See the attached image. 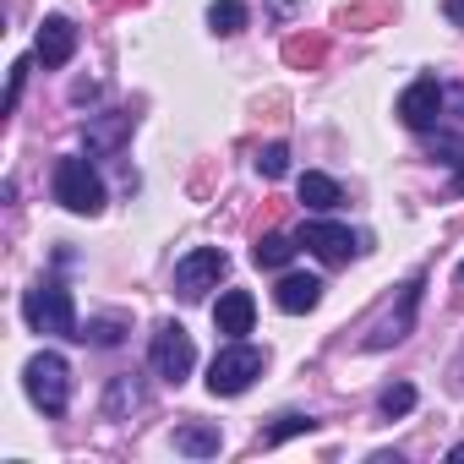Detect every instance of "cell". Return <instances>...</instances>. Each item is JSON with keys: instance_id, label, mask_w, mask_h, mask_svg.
I'll return each mask as SVG.
<instances>
[{"instance_id": "cell-1", "label": "cell", "mask_w": 464, "mask_h": 464, "mask_svg": "<svg viewBox=\"0 0 464 464\" xmlns=\"http://www.w3.org/2000/svg\"><path fill=\"white\" fill-rule=\"evenodd\" d=\"M257 377H263V350L246 344V339H229V344L213 355V366H208V393L236 399V393H246Z\"/></svg>"}, {"instance_id": "cell-2", "label": "cell", "mask_w": 464, "mask_h": 464, "mask_svg": "<svg viewBox=\"0 0 464 464\" xmlns=\"http://www.w3.org/2000/svg\"><path fill=\"white\" fill-rule=\"evenodd\" d=\"M23 317H28L34 334L82 339V328H77V306H72V290H61V285H39V290H28V295H23Z\"/></svg>"}, {"instance_id": "cell-3", "label": "cell", "mask_w": 464, "mask_h": 464, "mask_svg": "<svg viewBox=\"0 0 464 464\" xmlns=\"http://www.w3.org/2000/svg\"><path fill=\"white\" fill-rule=\"evenodd\" d=\"M23 382H28V399L44 415H66V404H72V366L55 350H39L28 361V372H23Z\"/></svg>"}, {"instance_id": "cell-4", "label": "cell", "mask_w": 464, "mask_h": 464, "mask_svg": "<svg viewBox=\"0 0 464 464\" xmlns=\"http://www.w3.org/2000/svg\"><path fill=\"white\" fill-rule=\"evenodd\" d=\"M50 186H55V202L66 208V213H99L104 208V180L93 175V164L88 159H61L55 164V175H50Z\"/></svg>"}, {"instance_id": "cell-5", "label": "cell", "mask_w": 464, "mask_h": 464, "mask_svg": "<svg viewBox=\"0 0 464 464\" xmlns=\"http://www.w3.org/2000/svg\"><path fill=\"white\" fill-rule=\"evenodd\" d=\"M148 361H153V377H159V382L180 388V382L191 377V366H197V344H191V334H186L180 323H164V328L153 334Z\"/></svg>"}, {"instance_id": "cell-6", "label": "cell", "mask_w": 464, "mask_h": 464, "mask_svg": "<svg viewBox=\"0 0 464 464\" xmlns=\"http://www.w3.org/2000/svg\"><path fill=\"white\" fill-rule=\"evenodd\" d=\"M224 274H229V257H224L218 246H197V252H186V257L175 263V295H180V301H202Z\"/></svg>"}, {"instance_id": "cell-7", "label": "cell", "mask_w": 464, "mask_h": 464, "mask_svg": "<svg viewBox=\"0 0 464 464\" xmlns=\"http://www.w3.org/2000/svg\"><path fill=\"white\" fill-rule=\"evenodd\" d=\"M442 104H448L442 82H437V77H420V82H410V88L399 93V121H404L410 131H431V126L442 121Z\"/></svg>"}, {"instance_id": "cell-8", "label": "cell", "mask_w": 464, "mask_h": 464, "mask_svg": "<svg viewBox=\"0 0 464 464\" xmlns=\"http://www.w3.org/2000/svg\"><path fill=\"white\" fill-rule=\"evenodd\" d=\"M301 246H306V252H317V257H323V263H334V268H339V263H350V257L361 252V241L350 236L344 224H323V218L301 224Z\"/></svg>"}, {"instance_id": "cell-9", "label": "cell", "mask_w": 464, "mask_h": 464, "mask_svg": "<svg viewBox=\"0 0 464 464\" xmlns=\"http://www.w3.org/2000/svg\"><path fill=\"white\" fill-rule=\"evenodd\" d=\"M34 55L44 61V72H61V66L77 55V28H72V17H44V28H39V39H34Z\"/></svg>"}, {"instance_id": "cell-10", "label": "cell", "mask_w": 464, "mask_h": 464, "mask_svg": "<svg viewBox=\"0 0 464 464\" xmlns=\"http://www.w3.org/2000/svg\"><path fill=\"white\" fill-rule=\"evenodd\" d=\"M415 306H420V279H415V285H404L399 306H393V312H388L372 334H366V350H388V344H399V339L415 328Z\"/></svg>"}, {"instance_id": "cell-11", "label": "cell", "mask_w": 464, "mask_h": 464, "mask_svg": "<svg viewBox=\"0 0 464 464\" xmlns=\"http://www.w3.org/2000/svg\"><path fill=\"white\" fill-rule=\"evenodd\" d=\"M252 317H257V301H252L246 290H224L218 306H213V323H218V334H229V339L252 334Z\"/></svg>"}, {"instance_id": "cell-12", "label": "cell", "mask_w": 464, "mask_h": 464, "mask_svg": "<svg viewBox=\"0 0 464 464\" xmlns=\"http://www.w3.org/2000/svg\"><path fill=\"white\" fill-rule=\"evenodd\" d=\"M323 301V279L317 274H285L279 290H274V306L279 312H312Z\"/></svg>"}, {"instance_id": "cell-13", "label": "cell", "mask_w": 464, "mask_h": 464, "mask_svg": "<svg viewBox=\"0 0 464 464\" xmlns=\"http://www.w3.org/2000/svg\"><path fill=\"white\" fill-rule=\"evenodd\" d=\"M82 137H88V153H99V159H104V153H115V148L131 137V115H110V121H93Z\"/></svg>"}, {"instance_id": "cell-14", "label": "cell", "mask_w": 464, "mask_h": 464, "mask_svg": "<svg viewBox=\"0 0 464 464\" xmlns=\"http://www.w3.org/2000/svg\"><path fill=\"white\" fill-rule=\"evenodd\" d=\"M301 202H306V208H317V213H328V208H339V202H344V191H339V180H334V175L306 169V175H301Z\"/></svg>"}, {"instance_id": "cell-15", "label": "cell", "mask_w": 464, "mask_h": 464, "mask_svg": "<svg viewBox=\"0 0 464 464\" xmlns=\"http://www.w3.org/2000/svg\"><path fill=\"white\" fill-rule=\"evenodd\" d=\"M175 448H180V453H191V459H208V453H218V448H224V437H218V426L191 420V426H175Z\"/></svg>"}, {"instance_id": "cell-16", "label": "cell", "mask_w": 464, "mask_h": 464, "mask_svg": "<svg viewBox=\"0 0 464 464\" xmlns=\"http://www.w3.org/2000/svg\"><path fill=\"white\" fill-rule=\"evenodd\" d=\"M295 246H301V236H257V246H252V263L257 268H285L290 257H295Z\"/></svg>"}, {"instance_id": "cell-17", "label": "cell", "mask_w": 464, "mask_h": 464, "mask_svg": "<svg viewBox=\"0 0 464 464\" xmlns=\"http://www.w3.org/2000/svg\"><path fill=\"white\" fill-rule=\"evenodd\" d=\"M323 55H328V44H323V39H306V34H295V39L285 44V61H290L295 72H312V66H323Z\"/></svg>"}, {"instance_id": "cell-18", "label": "cell", "mask_w": 464, "mask_h": 464, "mask_svg": "<svg viewBox=\"0 0 464 464\" xmlns=\"http://www.w3.org/2000/svg\"><path fill=\"white\" fill-rule=\"evenodd\" d=\"M208 23H213V34H241L246 28V6H241V0H213Z\"/></svg>"}, {"instance_id": "cell-19", "label": "cell", "mask_w": 464, "mask_h": 464, "mask_svg": "<svg viewBox=\"0 0 464 464\" xmlns=\"http://www.w3.org/2000/svg\"><path fill=\"white\" fill-rule=\"evenodd\" d=\"M121 334H126V323H121V317H93V323L82 328V344L110 350V344H121Z\"/></svg>"}, {"instance_id": "cell-20", "label": "cell", "mask_w": 464, "mask_h": 464, "mask_svg": "<svg viewBox=\"0 0 464 464\" xmlns=\"http://www.w3.org/2000/svg\"><path fill=\"white\" fill-rule=\"evenodd\" d=\"M377 410H382L388 420H399V415H410V410H415V388H410V382H393V388H382V399H377Z\"/></svg>"}, {"instance_id": "cell-21", "label": "cell", "mask_w": 464, "mask_h": 464, "mask_svg": "<svg viewBox=\"0 0 464 464\" xmlns=\"http://www.w3.org/2000/svg\"><path fill=\"white\" fill-rule=\"evenodd\" d=\"M285 169H290V148H285V142H268V148L257 153V175H268V180H279Z\"/></svg>"}, {"instance_id": "cell-22", "label": "cell", "mask_w": 464, "mask_h": 464, "mask_svg": "<svg viewBox=\"0 0 464 464\" xmlns=\"http://www.w3.org/2000/svg\"><path fill=\"white\" fill-rule=\"evenodd\" d=\"M301 431H312V420H306V415H285L279 426H268V431H263V448H279L285 437H301Z\"/></svg>"}, {"instance_id": "cell-23", "label": "cell", "mask_w": 464, "mask_h": 464, "mask_svg": "<svg viewBox=\"0 0 464 464\" xmlns=\"http://www.w3.org/2000/svg\"><path fill=\"white\" fill-rule=\"evenodd\" d=\"M126 404H131V410H137V404H142V393H137V382H126V377H121V382H115V388H110V415H121V410H126Z\"/></svg>"}, {"instance_id": "cell-24", "label": "cell", "mask_w": 464, "mask_h": 464, "mask_svg": "<svg viewBox=\"0 0 464 464\" xmlns=\"http://www.w3.org/2000/svg\"><path fill=\"white\" fill-rule=\"evenodd\" d=\"M377 17H388V6H355V12L344 6V12H339L344 28H361V23H377Z\"/></svg>"}, {"instance_id": "cell-25", "label": "cell", "mask_w": 464, "mask_h": 464, "mask_svg": "<svg viewBox=\"0 0 464 464\" xmlns=\"http://www.w3.org/2000/svg\"><path fill=\"white\" fill-rule=\"evenodd\" d=\"M23 82H28V61H17L12 66V82H6V115L17 110V99H23Z\"/></svg>"}, {"instance_id": "cell-26", "label": "cell", "mask_w": 464, "mask_h": 464, "mask_svg": "<svg viewBox=\"0 0 464 464\" xmlns=\"http://www.w3.org/2000/svg\"><path fill=\"white\" fill-rule=\"evenodd\" d=\"M448 23H453V28H464V0H448Z\"/></svg>"}, {"instance_id": "cell-27", "label": "cell", "mask_w": 464, "mask_h": 464, "mask_svg": "<svg viewBox=\"0 0 464 464\" xmlns=\"http://www.w3.org/2000/svg\"><path fill=\"white\" fill-rule=\"evenodd\" d=\"M448 459H453V464H464V442H459V448H453V453H448Z\"/></svg>"}, {"instance_id": "cell-28", "label": "cell", "mask_w": 464, "mask_h": 464, "mask_svg": "<svg viewBox=\"0 0 464 464\" xmlns=\"http://www.w3.org/2000/svg\"><path fill=\"white\" fill-rule=\"evenodd\" d=\"M459 285H464V263H459Z\"/></svg>"}]
</instances>
